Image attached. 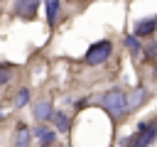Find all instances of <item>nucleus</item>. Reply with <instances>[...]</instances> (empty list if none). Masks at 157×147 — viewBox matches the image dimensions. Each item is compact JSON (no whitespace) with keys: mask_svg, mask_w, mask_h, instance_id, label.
Segmentation results:
<instances>
[{"mask_svg":"<svg viewBox=\"0 0 157 147\" xmlns=\"http://www.w3.org/2000/svg\"><path fill=\"white\" fill-rule=\"evenodd\" d=\"M101 105L110 113V118H120L125 115L130 108H128V93H123L120 88H110L103 98H101Z\"/></svg>","mask_w":157,"mask_h":147,"instance_id":"1","label":"nucleus"},{"mask_svg":"<svg viewBox=\"0 0 157 147\" xmlns=\"http://www.w3.org/2000/svg\"><path fill=\"white\" fill-rule=\"evenodd\" d=\"M110 54H113V44H110L108 39H101V42H96V44L88 47L83 61H86L88 66H98V64H105V61L110 59Z\"/></svg>","mask_w":157,"mask_h":147,"instance_id":"2","label":"nucleus"},{"mask_svg":"<svg viewBox=\"0 0 157 147\" xmlns=\"http://www.w3.org/2000/svg\"><path fill=\"white\" fill-rule=\"evenodd\" d=\"M157 137V123H140L132 140H125L128 147H150V142Z\"/></svg>","mask_w":157,"mask_h":147,"instance_id":"3","label":"nucleus"},{"mask_svg":"<svg viewBox=\"0 0 157 147\" xmlns=\"http://www.w3.org/2000/svg\"><path fill=\"white\" fill-rule=\"evenodd\" d=\"M39 7V0H15V12L25 20H32Z\"/></svg>","mask_w":157,"mask_h":147,"instance_id":"4","label":"nucleus"},{"mask_svg":"<svg viewBox=\"0 0 157 147\" xmlns=\"http://www.w3.org/2000/svg\"><path fill=\"white\" fill-rule=\"evenodd\" d=\"M155 32H157V17H147V20L135 22V34L137 37H152Z\"/></svg>","mask_w":157,"mask_h":147,"instance_id":"5","label":"nucleus"},{"mask_svg":"<svg viewBox=\"0 0 157 147\" xmlns=\"http://www.w3.org/2000/svg\"><path fill=\"white\" fill-rule=\"evenodd\" d=\"M52 115H54V108H52L49 100H39V103L34 105V118H37V123L52 120Z\"/></svg>","mask_w":157,"mask_h":147,"instance_id":"6","label":"nucleus"},{"mask_svg":"<svg viewBox=\"0 0 157 147\" xmlns=\"http://www.w3.org/2000/svg\"><path fill=\"white\" fill-rule=\"evenodd\" d=\"M145 100H147V88H145V86H137V88L128 96V108H130V110H135V108H137V105H142Z\"/></svg>","mask_w":157,"mask_h":147,"instance_id":"7","label":"nucleus"},{"mask_svg":"<svg viewBox=\"0 0 157 147\" xmlns=\"http://www.w3.org/2000/svg\"><path fill=\"white\" fill-rule=\"evenodd\" d=\"M12 147H29V130H27L25 123L17 125V130H15V140H12Z\"/></svg>","mask_w":157,"mask_h":147,"instance_id":"8","label":"nucleus"},{"mask_svg":"<svg viewBox=\"0 0 157 147\" xmlns=\"http://www.w3.org/2000/svg\"><path fill=\"white\" fill-rule=\"evenodd\" d=\"M44 5H47V22H49V27H54L56 17L61 12V0H44Z\"/></svg>","mask_w":157,"mask_h":147,"instance_id":"9","label":"nucleus"},{"mask_svg":"<svg viewBox=\"0 0 157 147\" xmlns=\"http://www.w3.org/2000/svg\"><path fill=\"white\" fill-rule=\"evenodd\" d=\"M52 123H54V127H56L59 132H69V127H71V120H69V115H66V113H61V110H54V115H52Z\"/></svg>","mask_w":157,"mask_h":147,"instance_id":"10","label":"nucleus"},{"mask_svg":"<svg viewBox=\"0 0 157 147\" xmlns=\"http://www.w3.org/2000/svg\"><path fill=\"white\" fill-rule=\"evenodd\" d=\"M34 135H37V140H39L42 145H52V142H54V137H56V135H54V130H52V127H47V125H42V123L34 127Z\"/></svg>","mask_w":157,"mask_h":147,"instance_id":"11","label":"nucleus"},{"mask_svg":"<svg viewBox=\"0 0 157 147\" xmlns=\"http://www.w3.org/2000/svg\"><path fill=\"white\" fill-rule=\"evenodd\" d=\"M125 47L137 56V54H142V47H140V42H137V34H128L125 37Z\"/></svg>","mask_w":157,"mask_h":147,"instance_id":"12","label":"nucleus"},{"mask_svg":"<svg viewBox=\"0 0 157 147\" xmlns=\"http://www.w3.org/2000/svg\"><path fill=\"white\" fill-rule=\"evenodd\" d=\"M27 103H29V91H27V88H20L17 96H15V105L22 108V105H27Z\"/></svg>","mask_w":157,"mask_h":147,"instance_id":"13","label":"nucleus"},{"mask_svg":"<svg viewBox=\"0 0 157 147\" xmlns=\"http://www.w3.org/2000/svg\"><path fill=\"white\" fill-rule=\"evenodd\" d=\"M10 78H12V69H7V66H5V69H0V86H5Z\"/></svg>","mask_w":157,"mask_h":147,"instance_id":"14","label":"nucleus"},{"mask_svg":"<svg viewBox=\"0 0 157 147\" xmlns=\"http://www.w3.org/2000/svg\"><path fill=\"white\" fill-rule=\"evenodd\" d=\"M145 54H147V59H150V61H157V44L152 42V44L145 49Z\"/></svg>","mask_w":157,"mask_h":147,"instance_id":"15","label":"nucleus"},{"mask_svg":"<svg viewBox=\"0 0 157 147\" xmlns=\"http://www.w3.org/2000/svg\"><path fill=\"white\" fill-rule=\"evenodd\" d=\"M0 120H2V113H0Z\"/></svg>","mask_w":157,"mask_h":147,"instance_id":"16","label":"nucleus"}]
</instances>
